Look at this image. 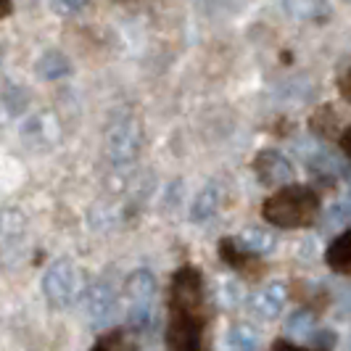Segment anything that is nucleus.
Wrapping results in <instances>:
<instances>
[{
	"label": "nucleus",
	"instance_id": "nucleus-20",
	"mask_svg": "<svg viewBox=\"0 0 351 351\" xmlns=\"http://www.w3.org/2000/svg\"><path fill=\"white\" fill-rule=\"evenodd\" d=\"M11 11V0H0V19Z\"/></svg>",
	"mask_w": 351,
	"mask_h": 351
},
{
	"label": "nucleus",
	"instance_id": "nucleus-5",
	"mask_svg": "<svg viewBox=\"0 0 351 351\" xmlns=\"http://www.w3.org/2000/svg\"><path fill=\"white\" fill-rule=\"evenodd\" d=\"M82 304H85V315H88L90 325H95V328L108 325L117 315V288L108 280L90 282Z\"/></svg>",
	"mask_w": 351,
	"mask_h": 351
},
{
	"label": "nucleus",
	"instance_id": "nucleus-1",
	"mask_svg": "<svg viewBox=\"0 0 351 351\" xmlns=\"http://www.w3.org/2000/svg\"><path fill=\"white\" fill-rule=\"evenodd\" d=\"M262 214L275 228H309L319 217V195L306 185H285L264 201Z\"/></svg>",
	"mask_w": 351,
	"mask_h": 351
},
{
	"label": "nucleus",
	"instance_id": "nucleus-6",
	"mask_svg": "<svg viewBox=\"0 0 351 351\" xmlns=\"http://www.w3.org/2000/svg\"><path fill=\"white\" fill-rule=\"evenodd\" d=\"M254 169H256V177L264 188H285L291 185V180L296 175L293 164L282 156L280 151H262L256 161H254Z\"/></svg>",
	"mask_w": 351,
	"mask_h": 351
},
{
	"label": "nucleus",
	"instance_id": "nucleus-8",
	"mask_svg": "<svg viewBox=\"0 0 351 351\" xmlns=\"http://www.w3.org/2000/svg\"><path fill=\"white\" fill-rule=\"evenodd\" d=\"M127 296L132 301V306H148L151 299L156 296V278L148 272V269H138L127 278V285H124Z\"/></svg>",
	"mask_w": 351,
	"mask_h": 351
},
{
	"label": "nucleus",
	"instance_id": "nucleus-22",
	"mask_svg": "<svg viewBox=\"0 0 351 351\" xmlns=\"http://www.w3.org/2000/svg\"><path fill=\"white\" fill-rule=\"evenodd\" d=\"M346 3H351V0H346Z\"/></svg>",
	"mask_w": 351,
	"mask_h": 351
},
{
	"label": "nucleus",
	"instance_id": "nucleus-7",
	"mask_svg": "<svg viewBox=\"0 0 351 351\" xmlns=\"http://www.w3.org/2000/svg\"><path fill=\"white\" fill-rule=\"evenodd\" d=\"M285 14L296 21H328L330 19V3L328 0H282Z\"/></svg>",
	"mask_w": 351,
	"mask_h": 351
},
{
	"label": "nucleus",
	"instance_id": "nucleus-3",
	"mask_svg": "<svg viewBox=\"0 0 351 351\" xmlns=\"http://www.w3.org/2000/svg\"><path fill=\"white\" fill-rule=\"evenodd\" d=\"M143 148V130L135 119L114 122L106 132V156L117 167H127L141 156Z\"/></svg>",
	"mask_w": 351,
	"mask_h": 351
},
{
	"label": "nucleus",
	"instance_id": "nucleus-16",
	"mask_svg": "<svg viewBox=\"0 0 351 351\" xmlns=\"http://www.w3.org/2000/svg\"><path fill=\"white\" fill-rule=\"evenodd\" d=\"M93 351H135V349H132V343L127 341L124 333H111L106 335V338H101Z\"/></svg>",
	"mask_w": 351,
	"mask_h": 351
},
{
	"label": "nucleus",
	"instance_id": "nucleus-12",
	"mask_svg": "<svg viewBox=\"0 0 351 351\" xmlns=\"http://www.w3.org/2000/svg\"><path fill=\"white\" fill-rule=\"evenodd\" d=\"M241 246L246 248L248 254H254V256H264V254H269L272 248L278 246V238H275V232H269V230L248 228L246 232L241 235Z\"/></svg>",
	"mask_w": 351,
	"mask_h": 351
},
{
	"label": "nucleus",
	"instance_id": "nucleus-19",
	"mask_svg": "<svg viewBox=\"0 0 351 351\" xmlns=\"http://www.w3.org/2000/svg\"><path fill=\"white\" fill-rule=\"evenodd\" d=\"M341 145H343V151H346V156L351 158V124L346 127V132L341 135Z\"/></svg>",
	"mask_w": 351,
	"mask_h": 351
},
{
	"label": "nucleus",
	"instance_id": "nucleus-14",
	"mask_svg": "<svg viewBox=\"0 0 351 351\" xmlns=\"http://www.w3.org/2000/svg\"><path fill=\"white\" fill-rule=\"evenodd\" d=\"M335 341H338L335 333L328 330V333H317L309 346H299V343H293V341H278L269 351H333Z\"/></svg>",
	"mask_w": 351,
	"mask_h": 351
},
{
	"label": "nucleus",
	"instance_id": "nucleus-15",
	"mask_svg": "<svg viewBox=\"0 0 351 351\" xmlns=\"http://www.w3.org/2000/svg\"><path fill=\"white\" fill-rule=\"evenodd\" d=\"M27 230V219L16 206H5L0 209V235L8 241H16L19 235Z\"/></svg>",
	"mask_w": 351,
	"mask_h": 351
},
{
	"label": "nucleus",
	"instance_id": "nucleus-13",
	"mask_svg": "<svg viewBox=\"0 0 351 351\" xmlns=\"http://www.w3.org/2000/svg\"><path fill=\"white\" fill-rule=\"evenodd\" d=\"M285 299H288V285L285 282H269L256 296V309L269 317L275 315V312H280Z\"/></svg>",
	"mask_w": 351,
	"mask_h": 351
},
{
	"label": "nucleus",
	"instance_id": "nucleus-10",
	"mask_svg": "<svg viewBox=\"0 0 351 351\" xmlns=\"http://www.w3.org/2000/svg\"><path fill=\"white\" fill-rule=\"evenodd\" d=\"M219 201H222V193H219V188H217V185H206V188H201L193 198V206H191V219H193V222H206L209 217L217 214Z\"/></svg>",
	"mask_w": 351,
	"mask_h": 351
},
{
	"label": "nucleus",
	"instance_id": "nucleus-18",
	"mask_svg": "<svg viewBox=\"0 0 351 351\" xmlns=\"http://www.w3.org/2000/svg\"><path fill=\"white\" fill-rule=\"evenodd\" d=\"M338 90H341V95L351 101V66L343 71V77H341V82H338Z\"/></svg>",
	"mask_w": 351,
	"mask_h": 351
},
{
	"label": "nucleus",
	"instance_id": "nucleus-21",
	"mask_svg": "<svg viewBox=\"0 0 351 351\" xmlns=\"http://www.w3.org/2000/svg\"><path fill=\"white\" fill-rule=\"evenodd\" d=\"M0 61H3V48H0Z\"/></svg>",
	"mask_w": 351,
	"mask_h": 351
},
{
	"label": "nucleus",
	"instance_id": "nucleus-17",
	"mask_svg": "<svg viewBox=\"0 0 351 351\" xmlns=\"http://www.w3.org/2000/svg\"><path fill=\"white\" fill-rule=\"evenodd\" d=\"M88 5V0H51V8L61 16H71L77 11H82Z\"/></svg>",
	"mask_w": 351,
	"mask_h": 351
},
{
	"label": "nucleus",
	"instance_id": "nucleus-9",
	"mask_svg": "<svg viewBox=\"0 0 351 351\" xmlns=\"http://www.w3.org/2000/svg\"><path fill=\"white\" fill-rule=\"evenodd\" d=\"M325 262L338 275H351V230H346L343 235H338L330 243L328 254H325Z\"/></svg>",
	"mask_w": 351,
	"mask_h": 351
},
{
	"label": "nucleus",
	"instance_id": "nucleus-4",
	"mask_svg": "<svg viewBox=\"0 0 351 351\" xmlns=\"http://www.w3.org/2000/svg\"><path fill=\"white\" fill-rule=\"evenodd\" d=\"M43 293L51 306L56 309H66L74 304L77 293H80V275L77 267L69 259H58L48 267L45 278H43Z\"/></svg>",
	"mask_w": 351,
	"mask_h": 351
},
{
	"label": "nucleus",
	"instance_id": "nucleus-2",
	"mask_svg": "<svg viewBox=\"0 0 351 351\" xmlns=\"http://www.w3.org/2000/svg\"><path fill=\"white\" fill-rule=\"evenodd\" d=\"M206 333V312L204 309H172L167 328L169 351H204Z\"/></svg>",
	"mask_w": 351,
	"mask_h": 351
},
{
	"label": "nucleus",
	"instance_id": "nucleus-11",
	"mask_svg": "<svg viewBox=\"0 0 351 351\" xmlns=\"http://www.w3.org/2000/svg\"><path fill=\"white\" fill-rule=\"evenodd\" d=\"M69 71H71L69 58L61 51L43 53L40 61H37V74H40L43 80H61V77H66Z\"/></svg>",
	"mask_w": 351,
	"mask_h": 351
}]
</instances>
